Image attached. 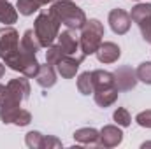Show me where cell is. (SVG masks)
<instances>
[{
  "label": "cell",
  "mask_w": 151,
  "mask_h": 149,
  "mask_svg": "<svg viewBox=\"0 0 151 149\" xmlns=\"http://www.w3.org/2000/svg\"><path fill=\"white\" fill-rule=\"evenodd\" d=\"M135 75L141 82L144 84H151V62H142L137 69H135Z\"/></svg>",
  "instance_id": "cell-24"
},
{
  "label": "cell",
  "mask_w": 151,
  "mask_h": 149,
  "mask_svg": "<svg viewBox=\"0 0 151 149\" xmlns=\"http://www.w3.org/2000/svg\"><path fill=\"white\" fill-rule=\"evenodd\" d=\"M91 81H93V91L116 86L114 74L113 72H107V70H102V69H97V70L91 72Z\"/></svg>",
  "instance_id": "cell-16"
},
{
  "label": "cell",
  "mask_w": 151,
  "mask_h": 149,
  "mask_svg": "<svg viewBox=\"0 0 151 149\" xmlns=\"http://www.w3.org/2000/svg\"><path fill=\"white\" fill-rule=\"evenodd\" d=\"M123 142V132L118 125H106L100 130V137H99V146L102 148H116Z\"/></svg>",
  "instance_id": "cell-11"
},
{
  "label": "cell",
  "mask_w": 151,
  "mask_h": 149,
  "mask_svg": "<svg viewBox=\"0 0 151 149\" xmlns=\"http://www.w3.org/2000/svg\"><path fill=\"white\" fill-rule=\"evenodd\" d=\"M118 95H119V90L118 86L113 88H106V90H99V91H93V98H95V104L99 107H109L113 105L114 102L118 100Z\"/></svg>",
  "instance_id": "cell-17"
},
{
  "label": "cell",
  "mask_w": 151,
  "mask_h": 149,
  "mask_svg": "<svg viewBox=\"0 0 151 149\" xmlns=\"http://www.w3.org/2000/svg\"><path fill=\"white\" fill-rule=\"evenodd\" d=\"M135 123L142 128H151V109L142 111L135 116Z\"/></svg>",
  "instance_id": "cell-27"
},
{
  "label": "cell",
  "mask_w": 151,
  "mask_h": 149,
  "mask_svg": "<svg viewBox=\"0 0 151 149\" xmlns=\"http://www.w3.org/2000/svg\"><path fill=\"white\" fill-rule=\"evenodd\" d=\"M114 81H116V86L119 91H130L137 86L139 79L135 75V70L128 65H121L118 67V70L114 72Z\"/></svg>",
  "instance_id": "cell-10"
},
{
  "label": "cell",
  "mask_w": 151,
  "mask_h": 149,
  "mask_svg": "<svg viewBox=\"0 0 151 149\" xmlns=\"http://www.w3.org/2000/svg\"><path fill=\"white\" fill-rule=\"evenodd\" d=\"M107 21H109V27L116 35H125L130 27H132V18H130V12H127L125 9H113L107 16Z\"/></svg>",
  "instance_id": "cell-8"
},
{
  "label": "cell",
  "mask_w": 151,
  "mask_h": 149,
  "mask_svg": "<svg viewBox=\"0 0 151 149\" xmlns=\"http://www.w3.org/2000/svg\"><path fill=\"white\" fill-rule=\"evenodd\" d=\"M4 74H5V63H2V62H0V79L4 77Z\"/></svg>",
  "instance_id": "cell-30"
},
{
  "label": "cell",
  "mask_w": 151,
  "mask_h": 149,
  "mask_svg": "<svg viewBox=\"0 0 151 149\" xmlns=\"http://www.w3.org/2000/svg\"><path fill=\"white\" fill-rule=\"evenodd\" d=\"M130 18L139 27V30L142 34V39L151 44V4L141 2L137 5H134L132 12H130Z\"/></svg>",
  "instance_id": "cell-6"
},
{
  "label": "cell",
  "mask_w": 151,
  "mask_h": 149,
  "mask_svg": "<svg viewBox=\"0 0 151 149\" xmlns=\"http://www.w3.org/2000/svg\"><path fill=\"white\" fill-rule=\"evenodd\" d=\"M86 56L81 53L79 56H70V54H65V56H62V60L55 65V69H56V72L62 75L63 79H72L76 74H77V70H79V65L83 63V60H84Z\"/></svg>",
  "instance_id": "cell-9"
},
{
  "label": "cell",
  "mask_w": 151,
  "mask_h": 149,
  "mask_svg": "<svg viewBox=\"0 0 151 149\" xmlns=\"http://www.w3.org/2000/svg\"><path fill=\"white\" fill-rule=\"evenodd\" d=\"M77 90L81 95H91L93 93V81L91 72H83L77 75Z\"/></svg>",
  "instance_id": "cell-21"
},
{
  "label": "cell",
  "mask_w": 151,
  "mask_h": 149,
  "mask_svg": "<svg viewBox=\"0 0 151 149\" xmlns=\"http://www.w3.org/2000/svg\"><path fill=\"white\" fill-rule=\"evenodd\" d=\"M18 9L9 2V0H0V23L4 25H12L18 21Z\"/></svg>",
  "instance_id": "cell-19"
},
{
  "label": "cell",
  "mask_w": 151,
  "mask_h": 149,
  "mask_svg": "<svg viewBox=\"0 0 151 149\" xmlns=\"http://www.w3.org/2000/svg\"><path fill=\"white\" fill-rule=\"evenodd\" d=\"M42 139H44V135H42L40 132L32 130V132L27 133V137H25V144H27L30 149H40L42 148Z\"/></svg>",
  "instance_id": "cell-25"
},
{
  "label": "cell",
  "mask_w": 151,
  "mask_h": 149,
  "mask_svg": "<svg viewBox=\"0 0 151 149\" xmlns=\"http://www.w3.org/2000/svg\"><path fill=\"white\" fill-rule=\"evenodd\" d=\"M35 81H37L39 86L44 88V90L53 88L55 82H56V69L46 62V65H40V67H39V72H37V75H35Z\"/></svg>",
  "instance_id": "cell-15"
},
{
  "label": "cell",
  "mask_w": 151,
  "mask_h": 149,
  "mask_svg": "<svg viewBox=\"0 0 151 149\" xmlns=\"http://www.w3.org/2000/svg\"><path fill=\"white\" fill-rule=\"evenodd\" d=\"M141 148H142V149H146V148H151V142H144V144H142Z\"/></svg>",
  "instance_id": "cell-31"
},
{
  "label": "cell",
  "mask_w": 151,
  "mask_h": 149,
  "mask_svg": "<svg viewBox=\"0 0 151 149\" xmlns=\"http://www.w3.org/2000/svg\"><path fill=\"white\" fill-rule=\"evenodd\" d=\"M97 60L100 62V63H114V62H118L119 60V56H121V49H119V46L118 44H114L111 40H102V44L99 46V49H97Z\"/></svg>",
  "instance_id": "cell-12"
},
{
  "label": "cell",
  "mask_w": 151,
  "mask_h": 149,
  "mask_svg": "<svg viewBox=\"0 0 151 149\" xmlns=\"http://www.w3.org/2000/svg\"><path fill=\"white\" fill-rule=\"evenodd\" d=\"M60 21L49 12V11H40L39 16L34 21V32L37 35L39 42L42 47H47L55 44V40L60 34Z\"/></svg>",
  "instance_id": "cell-4"
},
{
  "label": "cell",
  "mask_w": 151,
  "mask_h": 149,
  "mask_svg": "<svg viewBox=\"0 0 151 149\" xmlns=\"http://www.w3.org/2000/svg\"><path fill=\"white\" fill-rule=\"evenodd\" d=\"M56 40H58L56 44L62 47V51H63L65 54H70V56H74L77 51H81V47H79V37L76 35V30L67 28L65 32L58 34Z\"/></svg>",
  "instance_id": "cell-13"
},
{
  "label": "cell",
  "mask_w": 151,
  "mask_h": 149,
  "mask_svg": "<svg viewBox=\"0 0 151 149\" xmlns=\"http://www.w3.org/2000/svg\"><path fill=\"white\" fill-rule=\"evenodd\" d=\"M49 12L60 21V25H65L70 30H81L86 23L84 11L72 0H55L49 7Z\"/></svg>",
  "instance_id": "cell-2"
},
{
  "label": "cell",
  "mask_w": 151,
  "mask_h": 149,
  "mask_svg": "<svg viewBox=\"0 0 151 149\" xmlns=\"http://www.w3.org/2000/svg\"><path fill=\"white\" fill-rule=\"evenodd\" d=\"M19 49V34L11 25L0 28V60L5 62Z\"/></svg>",
  "instance_id": "cell-7"
},
{
  "label": "cell",
  "mask_w": 151,
  "mask_h": 149,
  "mask_svg": "<svg viewBox=\"0 0 151 149\" xmlns=\"http://www.w3.org/2000/svg\"><path fill=\"white\" fill-rule=\"evenodd\" d=\"M55 148H62V140L56 139L55 135H44V139H42V148L40 149H55Z\"/></svg>",
  "instance_id": "cell-28"
},
{
  "label": "cell",
  "mask_w": 151,
  "mask_h": 149,
  "mask_svg": "<svg viewBox=\"0 0 151 149\" xmlns=\"http://www.w3.org/2000/svg\"><path fill=\"white\" fill-rule=\"evenodd\" d=\"M30 121H32V114L27 109H19V112L14 117V125L16 126H27V125H30Z\"/></svg>",
  "instance_id": "cell-26"
},
{
  "label": "cell",
  "mask_w": 151,
  "mask_h": 149,
  "mask_svg": "<svg viewBox=\"0 0 151 149\" xmlns=\"http://www.w3.org/2000/svg\"><path fill=\"white\" fill-rule=\"evenodd\" d=\"M19 47L25 49V51L35 53V54H37V51L42 49V46H40V42H39L34 30H25V34L21 35V40H19Z\"/></svg>",
  "instance_id": "cell-20"
},
{
  "label": "cell",
  "mask_w": 151,
  "mask_h": 149,
  "mask_svg": "<svg viewBox=\"0 0 151 149\" xmlns=\"http://www.w3.org/2000/svg\"><path fill=\"white\" fill-rule=\"evenodd\" d=\"M74 140L77 144H83V146H97L99 144V137H100V132L97 128H91V126H84V128H79L74 132Z\"/></svg>",
  "instance_id": "cell-14"
},
{
  "label": "cell",
  "mask_w": 151,
  "mask_h": 149,
  "mask_svg": "<svg viewBox=\"0 0 151 149\" xmlns=\"http://www.w3.org/2000/svg\"><path fill=\"white\" fill-rule=\"evenodd\" d=\"M46 49H47V51H46V62H47L49 65H53V67L62 60V56H65V53L62 51V47H60L58 44H51V46H47Z\"/></svg>",
  "instance_id": "cell-22"
},
{
  "label": "cell",
  "mask_w": 151,
  "mask_h": 149,
  "mask_svg": "<svg viewBox=\"0 0 151 149\" xmlns=\"http://www.w3.org/2000/svg\"><path fill=\"white\" fill-rule=\"evenodd\" d=\"M30 97L28 77H16L5 84V98L0 104V119L4 125L14 123L16 114L21 109V102Z\"/></svg>",
  "instance_id": "cell-1"
},
{
  "label": "cell",
  "mask_w": 151,
  "mask_h": 149,
  "mask_svg": "<svg viewBox=\"0 0 151 149\" xmlns=\"http://www.w3.org/2000/svg\"><path fill=\"white\" fill-rule=\"evenodd\" d=\"M4 98H5V86L0 84V104L4 102Z\"/></svg>",
  "instance_id": "cell-29"
},
{
  "label": "cell",
  "mask_w": 151,
  "mask_h": 149,
  "mask_svg": "<svg viewBox=\"0 0 151 149\" xmlns=\"http://www.w3.org/2000/svg\"><path fill=\"white\" fill-rule=\"evenodd\" d=\"M11 70H14V72H19L21 75H25V77H35L39 72V67H40V63H39L37 60V54L35 53H30V51H25V49H18V53H14L11 58H7L5 62H4Z\"/></svg>",
  "instance_id": "cell-5"
},
{
  "label": "cell",
  "mask_w": 151,
  "mask_h": 149,
  "mask_svg": "<svg viewBox=\"0 0 151 149\" xmlns=\"http://www.w3.org/2000/svg\"><path fill=\"white\" fill-rule=\"evenodd\" d=\"M53 2L55 0H18L16 9L21 16H32L42 5H47V4H53Z\"/></svg>",
  "instance_id": "cell-18"
},
{
  "label": "cell",
  "mask_w": 151,
  "mask_h": 149,
  "mask_svg": "<svg viewBox=\"0 0 151 149\" xmlns=\"http://www.w3.org/2000/svg\"><path fill=\"white\" fill-rule=\"evenodd\" d=\"M106 30H104V25L91 18V19H86V23L83 25L81 28V35H79V47H81V53L84 56H90V54H95L99 46L102 44V37H104Z\"/></svg>",
  "instance_id": "cell-3"
},
{
  "label": "cell",
  "mask_w": 151,
  "mask_h": 149,
  "mask_svg": "<svg viewBox=\"0 0 151 149\" xmlns=\"http://www.w3.org/2000/svg\"><path fill=\"white\" fill-rule=\"evenodd\" d=\"M113 119L116 121V125L121 126V128H127L132 123V116H130V112L127 111L125 107H118L113 114Z\"/></svg>",
  "instance_id": "cell-23"
},
{
  "label": "cell",
  "mask_w": 151,
  "mask_h": 149,
  "mask_svg": "<svg viewBox=\"0 0 151 149\" xmlns=\"http://www.w3.org/2000/svg\"><path fill=\"white\" fill-rule=\"evenodd\" d=\"M135 2H141V0H135Z\"/></svg>",
  "instance_id": "cell-32"
}]
</instances>
